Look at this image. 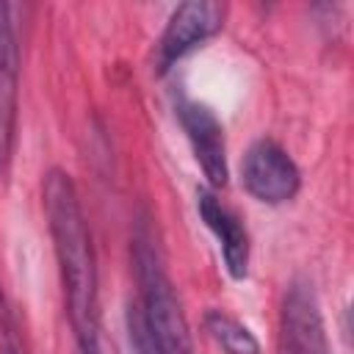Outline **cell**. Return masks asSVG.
I'll use <instances>...</instances> for the list:
<instances>
[{
    "instance_id": "6da1fadb",
    "label": "cell",
    "mask_w": 354,
    "mask_h": 354,
    "mask_svg": "<svg viewBox=\"0 0 354 354\" xmlns=\"http://www.w3.org/2000/svg\"><path fill=\"white\" fill-rule=\"evenodd\" d=\"M41 210L58 266L75 354H102L97 252L80 191L66 169L50 166L41 174Z\"/></svg>"
},
{
    "instance_id": "7a4b0ae2",
    "label": "cell",
    "mask_w": 354,
    "mask_h": 354,
    "mask_svg": "<svg viewBox=\"0 0 354 354\" xmlns=\"http://www.w3.org/2000/svg\"><path fill=\"white\" fill-rule=\"evenodd\" d=\"M130 263L138 285L136 301L127 304V340L144 354H196L194 335L169 277L155 218L147 207L133 216Z\"/></svg>"
},
{
    "instance_id": "3957f363",
    "label": "cell",
    "mask_w": 354,
    "mask_h": 354,
    "mask_svg": "<svg viewBox=\"0 0 354 354\" xmlns=\"http://www.w3.org/2000/svg\"><path fill=\"white\" fill-rule=\"evenodd\" d=\"M224 17H227V6H221L216 0L180 3L169 14V19L155 41V55H152L155 75L158 77L169 75L185 55H191L194 50L207 44L216 33H221Z\"/></svg>"
},
{
    "instance_id": "277c9868",
    "label": "cell",
    "mask_w": 354,
    "mask_h": 354,
    "mask_svg": "<svg viewBox=\"0 0 354 354\" xmlns=\"http://www.w3.org/2000/svg\"><path fill=\"white\" fill-rule=\"evenodd\" d=\"M277 354H332L324 310L307 277L288 279L279 296Z\"/></svg>"
},
{
    "instance_id": "5b68a950",
    "label": "cell",
    "mask_w": 354,
    "mask_h": 354,
    "mask_svg": "<svg viewBox=\"0 0 354 354\" xmlns=\"http://www.w3.org/2000/svg\"><path fill=\"white\" fill-rule=\"evenodd\" d=\"M241 185L263 205H285L301 191V169L277 138H257L241 158Z\"/></svg>"
},
{
    "instance_id": "8992f818",
    "label": "cell",
    "mask_w": 354,
    "mask_h": 354,
    "mask_svg": "<svg viewBox=\"0 0 354 354\" xmlns=\"http://www.w3.org/2000/svg\"><path fill=\"white\" fill-rule=\"evenodd\" d=\"M171 108H174V119L194 152V160L199 163L207 188L218 191L230 183V163H227V136H224V124L216 116V111L202 102L188 97L185 91H177L171 97Z\"/></svg>"
},
{
    "instance_id": "52a82bcc",
    "label": "cell",
    "mask_w": 354,
    "mask_h": 354,
    "mask_svg": "<svg viewBox=\"0 0 354 354\" xmlns=\"http://www.w3.org/2000/svg\"><path fill=\"white\" fill-rule=\"evenodd\" d=\"M14 6L0 3V177H6L14 144H17V119H19V75H22V50L14 19Z\"/></svg>"
},
{
    "instance_id": "ba28073f",
    "label": "cell",
    "mask_w": 354,
    "mask_h": 354,
    "mask_svg": "<svg viewBox=\"0 0 354 354\" xmlns=\"http://www.w3.org/2000/svg\"><path fill=\"white\" fill-rule=\"evenodd\" d=\"M196 213L202 224L210 230V235L216 238L221 260H224V271L230 274V279L235 282L246 279L249 260H252V238H249L243 218L230 205H224L218 194L207 185L196 188Z\"/></svg>"
},
{
    "instance_id": "9c48e42d",
    "label": "cell",
    "mask_w": 354,
    "mask_h": 354,
    "mask_svg": "<svg viewBox=\"0 0 354 354\" xmlns=\"http://www.w3.org/2000/svg\"><path fill=\"white\" fill-rule=\"evenodd\" d=\"M202 329L218 354H263L254 332L227 310L207 307L202 315Z\"/></svg>"
},
{
    "instance_id": "30bf717a",
    "label": "cell",
    "mask_w": 354,
    "mask_h": 354,
    "mask_svg": "<svg viewBox=\"0 0 354 354\" xmlns=\"http://www.w3.org/2000/svg\"><path fill=\"white\" fill-rule=\"evenodd\" d=\"M0 354H33L25 337L17 304L6 293L3 282H0Z\"/></svg>"
},
{
    "instance_id": "8fae6325",
    "label": "cell",
    "mask_w": 354,
    "mask_h": 354,
    "mask_svg": "<svg viewBox=\"0 0 354 354\" xmlns=\"http://www.w3.org/2000/svg\"><path fill=\"white\" fill-rule=\"evenodd\" d=\"M133 354H144V351H133Z\"/></svg>"
}]
</instances>
